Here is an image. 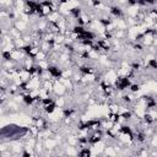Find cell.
Segmentation results:
<instances>
[{
	"instance_id": "8992f818",
	"label": "cell",
	"mask_w": 157,
	"mask_h": 157,
	"mask_svg": "<svg viewBox=\"0 0 157 157\" xmlns=\"http://www.w3.org/2000/svg\"><path fill=\"white\" fill-rule=\"evenodd\" d=\"M13 43H15L16 48H23V47H26V45H27V44H26V42L22 39V37H21V38H17V39H13Z\"/></svg>"
},
{
	"instance_id": "5b68a950",
	"label": "cell",
	"mask_w": 157,
	"mask_h": 157,
	"mask_svg": "<svg viewBox=\"0 0 157 157\" xmlns=\"http://www.w3.org/2000/svg\"><path fill=\"white\" fill-rule=\"evenodd\" d=\"M34 59H36V61H40V60H48V54L40 49V50H39V52L36 54Z\"/></svg>"
},
{
	"instance_id": "6da1fadb",
	"label": "cell",
	"mask_w": 157,
	"mask_h": 157,
	"mask_svg": "<svg viewBox=\"0 0 157 157\" xmlns=\"http://www.w3.org/2000/svg\"><path fill=\"white\" fill-rule=\"evenodd\" d=\"M53 93L55 96H64L65 93H67V88L65 87V85L59 81V80H55L54 81V88H53Z\"/></svg>"
},
{
	"instance_id": "7a4b0ae2",
	"label": "cell",
	"mask_w": 157,
	"mask_h": 157,
	"mask_svg": "<svg viewBox=\"0 0 157 157\" xmlns=\"http://www.w3.org/2000/svg\"><path fill=\"white\" fill-rule=\"evenodd\" d=\"M43 145H44V148H45V150H52V151H54V150L59 146V142H58V140H56L54 136H52V137L44 139V140H43Z\"/></svg>"
},
{
	"instance_id": "52a82bcc",
	"label": "cell",
	"mask_w": 157,
	"mask_h": 157,
	"mask_svg": "<svg viewBox=\"0 0 157 157\" xmlns=\"http://www.w3.org/2000/svg\"><path fill=\"white\" fill-rule=\"evenodd\" d=\"M152 29H153V32L157 34V21L155 22V25H153V28H152Z\"/></svg>"
},
{
	"instance_id": "3957f363",
	"label": "cell",
	"mask_w": 157,
	"mask_h": 157,
	"mask_svg": "<svg viewBox=\"0 0 157 157\" xmlns=\"http://www.w3.org/2000/svg\"><path fill=\"white\" fill-rule=\"evenodd\" d=\"M60 12L59 11H52L48 16H47V20H48V22L49 23H56L58 22V20L60 18Z\"/></svg>"
},
{
	"instance_id": "277c9868",
	"label": "cell",
	"mask_w": 157,
	"mask_h": 157,
	"mask_svg": "<svg viewBox=\"0 0 157 157\" xmlns=\"http://www.w3.org/2000/svg\"><path fill=\"white\" fill-rule=\"evenodd\" d=\"M117 155H118L117 151L110 145H107L105 148H104V151H103V153H102V156H117Z\"/></svg>"
}]
</instances>
